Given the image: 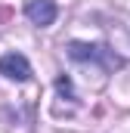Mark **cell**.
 I'll list each match as a JSON object with an SVG mask.
<instances>
[{"label": "cell", "instance_id": "6da1fadb", "mask_svg": "<svg viewBox=\"0 0 130 133\" xmlns=\"http://www.w3.org/2000/svg\"><path fill=\"white\" fill-rule=\"evenodd\" d=\"M68 56H71L74 62H102L105 68H118V65H121V59H118V56H112L105 46H96V43H81V40L68 43Z\"/></svg>", "mask_w": 130, "mask_h": 133}, {"label": "cell", "instance_id": "7a4b0ae2", "mask_svg": "<svg viewBox=\"0 0 130 133\" xmlns=\"http://www.w3.org/2000/svg\"><path fill=\"white\" fill-rule=\"evenodd\" d=\"M0 74L9 77V81H28L31 77V65L22 53H6L0 56Z\"/></svg>", "mask_w": 130, "mask_h": 133}, {"label": "cell", "instance_id": "3957f363", "mask_svg": "<svg viewBox=\"0 0 130 133\" xmlns=\"http://www.w3.org/2000/svg\"><path fill=\"white\" fill-rule=\"evenodd\" d=\"M56 3L53 0H28L25 3V16L31 19L34 25H40V28H47V25H53L56 22Z\"/></svg>", "mask_w": 130, "mask_h": 133}]
</instances>
